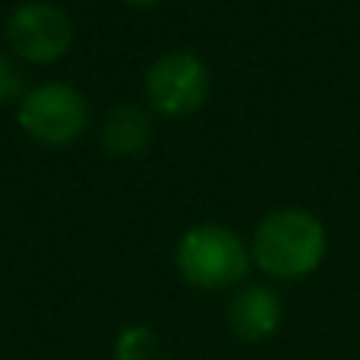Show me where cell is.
<instances>
[{"instance_id":"1","label":"cell","mask_w":360,"mask_h":360,"mask_svg":"<svg viewBox=\"0 0 360 360\" xmlns=\"http://www.w3.org/2000/svg\"><path fill=\"white\" fill-rule=\"evenodd\" d=\"M250 256L266 275L297 281L319 269L326 256V228L313 212L278 209L259 221Z\"/></svg>"},{"instance_id":"2","label":"cell","mask_w":360,"mask_h":360,"mask_svg":"<svg viewBox=\"0 0 360 360\" xmlns=\"http://www.w3.org/2000/svg\"><path fill=\"white\" fill-rule=\"evenodd\" d=\"M250 250L231 228L221 224H196L177 240L174 262L184 281L202 291H224L247 278Z\"/></svg>"},{"instance_id":"3","label":"cell","mask_w":360,"mask_h":360,"mask_svg":"<svg viewBox=\"0 0 360 360\" xmlns=\"http://www.w3.org/2000/svg\"><path fill=\"white\" fill-rule=\"evenodd\" d=\"M19 127L35 143L63 149L76 143L89 127V101L67 82H41L19 98Z\"/></svg>"},{"instance_id":"4","label":"cell","mask_w":360,"mask_h":360,"mask_svg":"<svg viewBox=\"0 0 360 360\" xmlns=\"http://www.w3.org/2000/svg\"><path fill=\"white\" fill-rule=\"evenodd\" d=\"M209 67L190 51L162 54L146 73V98L165 117H186L209 98Z\"/></svg>"},{"instance_id":"5","label":"cell","mask_w":360,"mask_h":360,"mask_svg":"<svg viewBox=\"0 0 360 360\" xmlns=\"http://www.w3.org/2000/svg\"><path fill=\"white\" fill-rule=\"evenodd\" d=\"M6 38L13 51L29 63L60 60L73 48V19L63 6L48 0H29L16 6L6 22Z\"/></svg>"},{"instance_id":"6","label":"cell","mask_w":360,"mask_h":360,"mask_svg":"<svg viewBox=\"0 0 360 360\" xmlns=\"http://www.w3.org/2000/svg\"><path fill=\"white\" fill-rule=\"evenodd\" d=\"M228 326L240 342H266L281 326V300L269 285H247L231 297Z\"/></svg>"},{"instance_id":"7","label":"cell","mask_w":360,"mask_h":360,"mask_svg":"<svg viewBox=\"0 0 360 360\" xmlns=\"http://www.w3.org/2000/svg\"><path fill=\"white\" fill-rule=\"evenodd\" d=\"M101 143L111 155L130 158L139 155L146 146L152 143V120L143 108L136 105H120L105 117V130H101Z\"/></svg>"},{"instance_id":"8","label":"cell","mask_w":360,"mask_h":360,"mask_svg":"<svg viewBox=\"0 0 360 360\" xmlns=\"http://www.w3.org/2000/svg\"><path fill=\"white\" fill-rule=\"evenodd\" d=\"M162 338L149 326H127L114 342V360H162Z\"/></svg>"},{"instance_id":"9","label":"cell","mask_w":360,"mask_h":360,"mask_svg":"<svg viewBox=\"0 0 360 360\" xmlns=\"http://www.w3.org/2000/svg\"><path fill=\"white\" fill-rule=\"evenodd\" d=\"M22 70H19V63L13 60L10 54H4L0 51V105H6V101L13 98H22Z\"/></svg>"},{"instance_id":"10","label":"cell","mask_w":360,"mask_h":360,"mask_svg":"<svg viewBox=\"0 0 360 360\" xmlns=\"http://www.w3.org/2000/svg\"><path fill=\"white\" fill-rule=\"evenodd\" d=\"M127 4H130V6H139V10H143V6H155L158 0H127Z\"/></svg>"}]
</instances>
